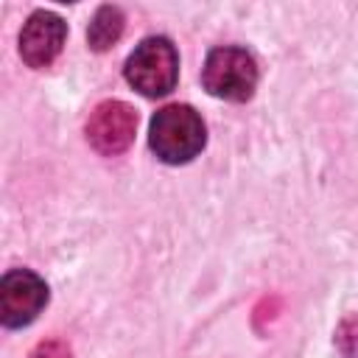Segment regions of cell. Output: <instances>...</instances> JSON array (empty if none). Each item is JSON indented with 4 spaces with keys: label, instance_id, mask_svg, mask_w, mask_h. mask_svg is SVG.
Wrapping results in <instances>:
<instances>
[{
    "label": "cell",
    "instance_id": "cell-1",
    "mask_svg": "<svg viewBox=\"0 0 358 358\" xmlns=\"http://www.w3.org/2000/svg\"><path fill=\"white\" fill-rule=\"evenodd\" d=\"M207 143V126L201 115L187 103L162 106L148 126V145L157 159L168 165H185L201 154Z\"/></svg>",
    "mask_w": 358,
    "mask_h": 358
},
{
    "label": "cell",
    "instance_id": "cell-2",
    "mask_svg": "<svg viewBox=\"0 0 358 358\" xmlns=\"http://www.w3.org/2000/svg\"><path fill=\"white\" fill-rule=\"evenodd\" d=\"M257 81H260V67L246 48L238 45L213 48L204 59L201 84L213 98L235 101V103L249 101L257 90Z\"/></svg>",
    "mask_w": 358,
    "mask_h": 358
},
{
    "label": "cell",
    "instance_id": "cell-3",
    "mask_svg": "<svg viewBox=\"0 0 358 358\" xmlns=\"http://www.w3.org/2000/svg\"><path fill=\"white\" fill-rule=\"evenodd\" d=\"M126 81L145 98L168 95L179 81V53L168 36H145L126 59Z\"/></svg>",
    "mask_w": 358,
    "mask_h": 358
},
{
    "label": "cell",
    "instance_id": "cell-4",
    "mask_svg": "<svg viewBox=\"0 0 358 358\" xmlns=\"http://www.w3.org/2000/svg\"><path fill=\"white\" fill-rule=\"evenodd\" d=\"M87 143L101 157H117L123 154L137 134V109L126 101H101L84 126Z\"/></svg>",
    "mask_w": 358,
    "mask_h": 358
},
{
    "label": "cell",
    "instance_id": "cell-5",
    "mask_svg": "<svg viewBox=\"0 0 358 358\" xmlns=\"http://www.w3.org/2000/svg\"><path fill=\"white\" fill-rule=\"evenodd\" d=\"M48 305V282L31 268H11L0 280V319L17 330L31 324Z\"/></svg>",
    "mask_w": 358,
    "mask_h": 358
},
{
    "label": "cell",
    "instance_id": "cell-6",
    "mask_svg": "<svg viewBox=\"0 0 358 358\" xmlns=\"http://www.w3.org/2000/svg\"><path fill=\"white\" fill-rule=\"evenodd\" d=\"M64 39H67V22L56 11L39 8L25 20L20 31V59L34 70L50 67L53 59L62 53Z\"/></svg>",
    "mask_w": 358,
    "mask_h": 358
},
{
    "label": "cell",
    "instance_id": "cell-7",
    "mask_svg": "<svg viewBox=\"0 0 358 358\" xmlns=\"http://www.w3.org/2000/svg\"><path fill=\"white\" fill-rule=\"evenodd\" d=\"M123 28H126L123 11H120L117 6H101V8L92 14L90 25H87V42H90L92 50L103 53V50H109V48L120 39Z\"/></svg>",
    "mask_w": 358,
    "mask_h": 358
},
{
    "label": "cell",
    "instance_id": "cell-8",
    "mask_svg": "<svg viewBox=\"0 0 358 358\" xmlns=\"http://www.w3.org/2000/svg\"><path fill=\"white\" fill-rule=\"evenodd\" d=\"M336 344L344 358H358V313H350L336 327Z\"/></svg>",
    "mask_w": 358,
    "mask_h": 358
},
{
    "label": "cell",
    "instance_id": "cell-9",
    "mask_svg": "<svg viewBox=\"0 0 358 358\" xmlns=\"http://www.w3.org/2000/svg\"><path fill=\"white\" fill-rule=\"evenodd\" d=\"M28 358H73V352L62 338H48V341H39Z\"/></svg>",
    "mask_w": 358,
    "mask_h": 358
}]
</instances>
